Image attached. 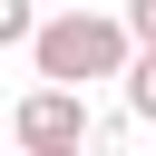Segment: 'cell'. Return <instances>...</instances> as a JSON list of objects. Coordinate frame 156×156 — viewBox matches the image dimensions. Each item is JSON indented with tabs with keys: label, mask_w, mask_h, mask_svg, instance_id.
I'll return each mask as SVG.
<instances>
[{
	"label": "cell",
	"mask_w": 156,
	"mask_h": 156,
	"mask_svg": "<svg viewBox=\"0 0 156 156\" xmlns=\"http://www.w3.org/2000/svg\"><path fill=\"white\" fill-rule=\"evenodd\" d=\"M29 58H39V78L88 88V78H127L136 39H127V20H107V10H58V20H39Z\"/></svg>",
	"instance_id": "obj_1"
},
{
	"label": "cell",
	"mask_w": 156,
	"mask_h": 156,
	"mask_svg": "<svg viewBox=\"0 0 156 156\" xmlns=\"http://www.w3.org/2000/svg\"><path fill=\"white\" fill-rule=\"evenodd\" d=\"M10 136H20V146H88V98L49 78V88H29V98L10 107Z\"/></svg>",
	"instance_id": "obj_2"
},
{
	"label": "cell",
	"mask_w": 156,
	"mask_h": 156,
	"mask_svg": "<svg viewBox=\"0 0 156 156\" xmlns=\"http://www.w3.org/2000/svg\"><path fill=\"white\" fill-rule=\"evenodd\" d=\"M127 117H146V127H156V49H136V58H127Z\"/></svg>",
	"instance_id": "obj_3"
},
{
	"label": "cell",
	"mask_w": 156,
	"mask_h": 156,
	"mask_svg": "<svg viewBox=\"0 0 156 156\" xmlns=\"http://www.w3.org/2000/svg\"><path fill=\"white\" fill-rule=\"evenodd\" d=\"M29 39H39V10L29 0H0V49H29Z\"/></svg>",
	"instance_id": "obj_4"
},
{
	"label": "cell",
	"mask_w": 156,
	"mask_h": 156,
	"mask_svg": "<svg viewBox=\"0 0 156 156\" xmlns=\"http://www.w3.org/2000/svg\"><path fill=\"white\" fill-rule=\"evenodd\" d=\"M127 39H136V49H156V0H127Z\"/></svg>",
	"instance_id": "obj_5"
},
{
	"label": "cell",
	"mask_w": 156,
	"mask_h": 156,
	"mask_svg": "<svg viewBox=\"0 0 156 156\" xmlns=\"http://www.w3.org/2000/svg\"><path fill=\"white\" fill-rule=\"evenodd\" d=\"M29 156H78V146H29Z\"/></svg>",
	"instance_id": "obj_6"
}]
</instances>
